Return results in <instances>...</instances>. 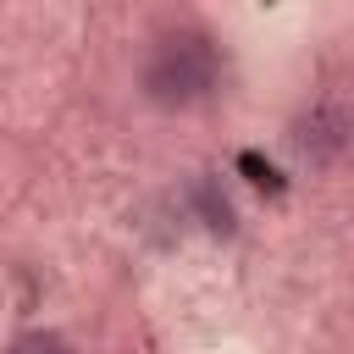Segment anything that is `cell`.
Returning a JSON list of instances; mask_svg holds the SVG:
<instances>
[{"instance_id": "1", "label": "cell", "mask_w": 354, "mask_h": 354, "mask_svg": "<svg viewBox=\"0 0 354 354\" xmlns=\"http://www.w3.org/2000/svg\"><path fill=\"white\" fill-rule=\"evenodd\" d=\"M216 50H210V39L205 33H194V28H171V33H160L155 44H149V55H144V94L155 100V105H171V111H183V105H199L210 88H216Z\"/></svg>"}, {"instance_id": "2", "label": "cell", "mask_w": 354, "mask_h": 354, "mask_svg": "<svg viewBox=\"0 0 354 354\" xmlns=\"http://www.w3.org/2000/svg\"><path fill=\"white\" fill-rule=\"evenodd\" d=\"M6 354H72V348L61 332H22V337H11Z\"/></svg>"}]
</instances>
